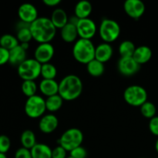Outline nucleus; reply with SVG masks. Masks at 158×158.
<instances>
[{"label": "nucleus", "mask_w": 158, "mask_h": 158, "mask_svg": "<svg viewBox=\"0 0 158 158\" xmlns=\"http://www.w3.org/2000/svg\"><path fill=\"white\" fill-rule=\"evenodd\" d=\"M30 31L32 39L40 44L50 43L56 34V28L47 17H39L31 23Z\"/></svg>", "instance_id": "1"}, {"label": "nucleus", "mask_w": 158, "mask_h": 158, "mask_svg": "<svg viewBox=\"0 0 158 158\" xmlns=\"http://www.w3.org/2000/svg\"><path fill=\"white\" fill-rule=\"evenodd\" d=\"M83 91V83L78 76L69 74L59 83V95L63 100L72 101L78 98Z\"/></svg>", "instance_id": "2"}, {"label": "nucleus", "mask_w": 158, "mask_h": 158, "mask_svg": "<svg viewBox=\"0 0 158 158\" xmlns=\"http://www.w3.org/2000/svg\"><path fill=\"white\" fill-rule=\"evenodd\" d=\"M96 47L91 40L80 38L73 47V55L77 62L87 64L95 59Z\"/></svg>", "instance_id": "3"}, {"label": "nucleus", "mask_w": 158, "mask_h": 158, "mask_svg": "<svg viewBox=\"0 0 158 158\" xmlns=\"http://www.w3.org/2000/svg\"><path fill=\"white\" fill-rule=\"evenodd\" d=\"M83 134L78 128H70L65 131L59 140V143L66 151L70 152L75 148L81 146Z\"/></svg>", "instance_id": "4"}, {"label": "nucleus", "mask_w": 158, "mask_h": 158, "mask_svg": "<svg viewBox=\"0 0 158 158\" xmlns=\"http://www.w3.org/2000/svg\"><path fill=\"white\" fill-rule=\"evenodd\" d=\"M99 34L104 43H110L118 39L120 34V26L115 20L103 19L100 25Z\"/></svg>", "instance_id": "5"}, {"label": "nucleus", "mask_w": 158, "mask_h": 158, "mask_svg": "<svg viewBox=\"0 0 158 158\" xmlns=\"http://www.w3.org/2000/svg\"><path fill=\"white\" fill-rule=\"evenodd\" d=\"M124 100L132 106H141L148 101V92L139 85H132L126 88L123 93Z\"/></svg>", "instance_id": "6"}, {"label": "nucleus", "mask_w": 158, "mask_h": 158, "mask_svg": "<svg viewBox=\"0 0 158 158\" xmlns=\"http://www.w3.org/2000/svg\"><path fill=\"white\" fill-rule=\"evenodd\" d=\"M42 64L35 59H27L18 66V74L23 80H35L41 76Z\"/></svg>", "instance_id": "7"}, {"label": "nucleus", "mask_w": 158, "mask_h": 158, "mask_svg": "<svg viewBox=\"0 0 158 158\" xmlns=\"http://www.w3.org/2000/svg\"><path fill=\"white\" fill-rule=\"evenodd\" d=\"M25 113L32 119L42 117L46 110V100L39 95L29 97L25 103Z\"/></svg>", "instance_id": "8"}, {"label": "nucleus", "mask_w": 158, "mask_h": 158, "mask_svg": "<svg viewBox=\"0 0 158 158\" xmlns=\"http://www.w3.org/2000/svg\"><path fill=\"white\" fill-rule=\"evenodd\" d=\"M77 28L80 38L85 40H91L97 32V25L89 18L79 19Z\"/></svg>", "instance_id": "9"}, {"label": "nucleus", "mask_w": 158, "mask_h": 158, "mask_svg": "<svg viewBox=\"0 0 158 158\" xmlns=\"http://www.w3.org/2000/svg\"><path fill=\"white\" fill-rule=\"evenodd\" d=\"M117 68L120 74L125 77H131L137 73L140 68L133 57H120L117 63Z\"/></svg>", "instance_id": "10"}, {"label": "nucleus", "mask_w": 158, "mask_h": 158, "mask_svg": "<svg viewBox=\"0 0 158 158\" xmlns=\"http://www.w3.org/2000/svg\"><path fill=\"white\" fill-rule=\"evenodd\" d=\"M55 53V49L51 43H40L34 52V59L41 64L49 63Z\"/></svg>", "instance_id": "11"}, {"label": "nucleus", "mask_w": 158, "mask_h": 158, "mask_svg": "<svg viewBox=\"0 0 158 158\" xmlns=\"http://www.w3.org/2000/svg\"><path fill=\"white\" fill-rule=\"evenodd\" d=\"M127 15L134 19H139L145 12V5L140 0H127L123 4Z\"/></svg>", "instance_id": "12"}, {"label": "nucleus", "mask_w": 158, "mask_h": 158, "mask_svg": "<svg viewBox=\"0 0 158 158\" xmlns=\"http://www.w3.org/2000/svg\"><path fill=\"white\" fill-rule=\"evenodd\" d=\"M18 15L20 19V21L29 24L32 23L39 18L38 10L36 7L31 3L22 4L18 9Z\"/></svg>", "instance_id": "13"}, {"label": "nucleus", "mask_w": 158, "mask_h": 158, "mask_svg": "<svg viewBox=\"0 0 158 158\" xmlns=\"http://www.w3.org/2000/svg\"><path fill=\"white\" fill-rule=\"evenodd\" d=\"M59 120L54 114H49L43 116L39 123L40 131L44 134H51L56 130Z\"/></svg>", "instance_id": "14"}, {"label": "nucleus", "mask_w": 158, "mask_h": 158, "mask_svg": "<svg viewBox=\"0 0 158 158\" xmlns=\"http://www.w3.org/2000/svg\"><path fill=\"white\" fill-rule=\"evenodd\" d=\"M114 53V49L110 43H100L96 47L95 59L101 63H105L109 61Z\"/></svg>", "instance_id": "15"}, {"label": "nucleus", "mask_w": 158, "mask_h": 158, "mask_svg": "<svg viewBox=\"0 0 158 158\" xmlns=\"http://www.w3.org/2000/svg\"><path fill=\"white\" fill-rule=\"evenodd\" d=\"M40 90L47 97L59 94V83L55 80L43 79L39 85Z\"/></svg>", "instance_id": "16"}, {"label": "nucleus", "mask_w": 158, "mask_h": 158, "mask_svg": "<svg viewBox=\"0 0 158 158\" xmlns=\"http://www.w3.org/2000/svg\"><path fill=\"white\" fill-rule=\"evenodd\" d=\"M152 57V50L147 46H140L136 48L133 58L139 65H143L151 60Z\"/></svg>", "instance_id": "17"}, {"label": "nucleus", "mask_w": 158, "mask_h": 158, "mask_svg": "<svg viewBox=\"0 0 158 158\" xmlns=\"http://www.w3.org/2000/svg\"><path fill=\"white\" fill-rule=\"evenodd\" d=\"M50 20L56 29H60L69 23L67 13L64 9L61 8H57L55 10H53L51 15Z\"/></svg>", "instance_id": "18"}, {"label": "nucleus", "mask_w": 158, "mask_h": 158, "mask_svg": "<svg viewBox=\"0 0 158 158\" xmlns=\"http://www.w3.org/2000/svg\"><path fill=\"white\" fill-rule=\"evenodd\" d=\"M61 37L66 43H73L77 40L79 36L78 31H77V26L68 23L64 27H63L60 31Z\"/></svg>", "instance_id": "19"}, {"label": "nucleus", "mask_w": 158, "mask_h": 158, "mask_svg": "<svg viewBox=\"0 0 158 158\" xmlns=\"http://www.w3.org/2000/svg\"><path fill=\"white\" fill-rule=\"evenodd\" d=\"M26 59V51L21 47L20 45L9 50V63L14 66H19Z\"/></svg>", "instance_id": "20"}, {"label": "nucleus", "mask_w": 158, "mask_h": 158, "mask_svg": "<svg viewBox=\"0 0 158 158\" xmlns=\"http://www.w3.org/2000/svg\"><path fill=\"white\" fill-rule=\"evenodd\" d=\"M92 11V4L89 1H86V0H83V1H80L79 2H77L75 6V9H74L75 15L80 19L89 18Z\"/></svg>", "instance_id": "21"}, {"label": "nucleus", "mask_w": 158, "mask_h": 158, "mask_svg": "<svg viewBox=\"0 0 158 158\" xmlns=\"http://www.w3.org/2000/svg\"><path fill=\"white\" fill-rule=\"evenodd\" d=\"M30 151L32 158H52V149L45 143H37Z\"/></svg>", "instance_id": "22"}, {"label": "nucleus", "mask_w": 158, "mask_h": 158, "mask_svg": "<svg viewBox=\"0 0 158 158\" xmlns=\"http://www.w3.org/2000/svg\"><path fill=\"white\" fill-rule=\"evenodd\" d=\"M86 69H87L88 73L90 76L94 77H99L103 75L104 73V63L94 59L86 64Z\"/></svg>", "instance_id": "23"}, {"label": "nucleus", "mask_w": 158, "mask_h": 158, "mask_svg": "<svg viewBox=\"0 0 158 158\" xmlns=\"http://www.w3.org/2000/svg\"><path fill=\"white\" fill-rule=\"evenodd\" d=\"M20 141L23 145V148L29 150L32 149L37 143L35 134L31 130H26L23 131L20 137Z\"/></svg>", "instance_id": "24"}, {"label": "nucleus", "mask_w": 158, "mask_h": 158, "mask_svg": "<svg viewBox=\"0 0 158 158\" xmlns=\"http://www.w3.org/2000/svg\"><path fill=\"white\" fill-rule=\"evenodd\" d=\"M63 99L59 94L47 97L46 100V110L49 112L53 113L59 110L63 106Z\"/></svg>", "instance_id": "25"}, {"label": "nucleus", "mask_w": 158, "mask_h": 158, "mask_svg": "<svg viewBox=\"0 0 158 158\" xmlns=\"http://www.w3.org/2000/svg\"><path fill=\"white\" fill-rule=\"evenodd\" d=\"M136 46L133 42L130 40L123 41L119 46V53L120 57H133L135 52Z\"/></svg>", "instance_id": "26"}, {"label": "nucleus", "mask_w": 158, "mask_h": 158, "mask_svg": "<svg viewBox=\"0 0 158 158\" xmlns=\"http://www.w3.org/2000/svg\"><path fill=\"white\" fill-rule=\"evenodd\" d=\"M19 45V42L17 40L16 36H14L11 34H4L0 37V46L11 50L13 48Z\"/></svg>", "instance_id": "27"}, {"label": "nucleus", "mask_w": 158, "mask_h": 158, "mask_svg": "<svg viewBox=\"0 0 158 158\" xmlns=\"http://www.w3.org/2000/svg\"><path fill=\"white\" fill-rule=\"evenodd\" d=\"M57 75V69L53 64L50 63L42 64L41 76L45 80H55Z\"/></svg>", "instance_id": "28"}, {"label": "nucleus", "mask_w": 158, "mask_h": 158, "mask_svg": "<svg viewBox=\"0 0 158 158\" xmlns=\"http://www.w3.org/2000/svg\"><path fill=\"white\" fill-rule=\"evenodd\" d=\"M21 88L23 93L28 98L36 95L37 84L35 80H25L22 83Z\"/></svg>", "instance_id": "29"}, {"label": "nucleus", "mask_w": 158, "mask_h": 158, "mask_svg": "<svg viewBox=\"0 0 158 158\" xmlns=\"http://www.w3.org/2000/svg\"><path fill=\"white\" fill-rule=\"evenodd\" d=\"M140 113L145 118L151 120V118L156 116L157 108H156L155 105L154 103H151V102L147 101L140 106Z\"/></svg>", "instance_id": "30"}, {"label": "nucleus", "mask_w": 158, "mask_h": 158, "mask_svg": "<svg viewBox=\"0 0 158 158\" xmlns=\"http://www.w3.org/2000/svg\"><path fill=\"white\" fill-rule=\"evenodd\" d=\"M16 38L20 43H29L32 39V33L30 31V27H25L18 29L16 34Z\"/></svg>", "instance_id": "31"}, {"label": "nucleus", "mask_w": 158, "mask_h": 158, "mask_svg": "<svg viewBox=\"0 0 158 158\" xmlns=\"http://www.w3.org/2000/svg\"><path fill=\"white\" fill-rule=\"evenodd\" d=\"M11 147V140L6 135H0V153L6 154Z\"/></svg>", "instance_id": "32"}, {"label": "nucleus", "mask_w": 158, "mask_h": 158, "mask_svg": "<svg viewBox=\"0 0 158 158\" xmlns=\"http://www.w3.org/2000/svg\"><path fill=\"white\" fill-rule=\"evenodd\" d=\"M69 153H70L69 156L73 158H86L87 157V151L82 146L75 148Z\"/></svg>", "instance_id": "33"}, {"label": "nucleus", "mask_w": 158, "mask_h": 158, "mask_svg": "<svg viewBox=\"0 0 158 158\" xmlns=\"http://www.w3.org/2000/svg\"><path fill=\"white\" fill-rule=\"evenodd\" d=\"M67 151L60 145L56 147L52 150V158H66L67 157Z\"/></svg>", "instance_id": "34"}, {"label": "nucleus", "mask_w": 158, "mask_h": 158, "mask_svg": "<svg viewBox=\"0 0 158 158\" xmlns=\"http://www.w3.org/2000/svg\"><path fill=\"white\" fill-rule=\"evenodd\" d=\"M15 158H32L30 150L25 148H20L15 154Z\"/></svg>", "instance_id": "35"}, {"label": "nucleus", "mask_w": 158, "mask_h": 158, "mask_svg": "<svg viewBox=\"0 0 158 158\" xmlns=\"http://www.w3.org/2000/svg\"><path fill=\"white\" fill-rule=\"evenodd\" d=\"M149 130L151 134L158 137V116H155L150 120Z\"/></svg>", "instance_id": "36"}, {"label": "nucleus", "mask_w": 158, "mask_h": 158, "mask_svg": "<svg viewBox=\"0 0 158 158\" xmlns=\"http://www.w3.org/2000/svg\"><path fill=\"white\" fill-rule=\"evenodd\" d=\"M9 61V50L0 46V66Z\"/></svg>", "instance_id": "37"}, {"label": "nucleus", "mask_w": 158, "mask_h": 158, "mask_svg": "<svg viewBox=\"0 0 158 158\" xmlns=\"http://www.w3.org/2000/svg\"><path fill=\"white\" fill-rule=\"evenodd\" d=\"M60 2H61L60 0H43V3H44L46 6H50V7L58 6Z\"/></svg>", "instance_id": "38"}, {"label": "nucleus", "mask_w": 158, "mask_h": 158, "mask_svg": "<svg viewBox=\"0 0 158 158\" xmlns=\"http://www.w3.org/2000/svg\"><path fill=\"white\" fill-rule=\"evenodd\" d=\"M20 46H21V47L23 48V49H25V50H27L28 49H29V43H20Z\"/></svg>", "instance_id": "39"}, {"label": "nucleus", "mask_w": 158, "mask_h": 158, "mask_svg": "<svg viewBox=\"0 0 158 158\" xmlns=\"http://www.w3.org/2000/svg\"><path fill=\"white\" fill-rule=\"evenodd\" d=\"M155 149H156V151H157V154H158V138H157V141H156V143H155Z\"/></svg>", "instance_id": "40"}, {"label": "nucleus", "mask_w": 158, "mask_h": 158, "mask_svg": "<svg viewBox=\"0 0 158 158\" xmlns=\"http://www.w3.org/2000/svg\"><path fill=\"white\" fill-rule=\"evenodd\" d=\"M0 158H7V157H6V155L5 154L0 153Z\"/></svg>", "instance_id": "41"}, {"label": "nucleus", "mask_w": 158, "mask_h": 158, "mask_svg": "<svg viewBox=\"0 0 158 158\" xmlns=\"http://www.w3.org/2000/svg\"><path fill=\"white\" fill-rule=\"evenodd\" d=\"M66 158H73V157H70V156H69V157H67Z\"/></svg>", "instance_id": "42"}, {"label": "nucleus", "mask_w": 158, "mask_h": 158, "mask_svg": "<svg viewBox=\"0 0 158 158\" xmlns=\"http://www.w3.org/2000/svg\"><path fill=\"white\" fill-rule=\"evenodd\" d=\"M140 158H145V157H140Z\"/></svg>", "instance_id": "43"}, {"label": "nucleus", "mask_w": 158, "mask_h": 158, "mask_svg": "<svg viewBox=\"0 0 158 158\" xmlns=\"http://www.w3.org/2000/svg\"><path fill=\"white\" fill-rule=\"evenodd\" d=\"M157 158H158V157H157Z\"/></svg>", "instance_id": "44"}]
</instances>
